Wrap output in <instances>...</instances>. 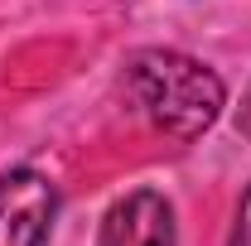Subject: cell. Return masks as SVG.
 Listing matches in <instances>:
<instances>
[{
    "label": "cell",
    "instance_id": "cell-1",
    "mask_svg": "<svg viewBox=\"0 0 251 246\" xmlns=\"http://www.w3.org/2000/svg\"><path fill=\"white\" fill-rule=\"evenodd\" d=\"M130 97L140 101V111L179 135V140H193L203 135L208 125L218 121L222 111V82L218 73H208L198 58H184V53H169V49H145L130 58Z\"/></svg>",
    "mask_w": 251,
    "mask_h": 246
},
{
    "label": "cell",
    "instance_id": "cell-2",
    "mask_svg": "<svg viewBox=\"0 0 251 246\" xmlns=\"http://www.w3.org/2000/svg\"><path fill=\"white\" fill-rule=\"evenodd\" d=\"M58 213V193L39 169H10L0 179V246H44Z\"/></svg>",
    "mask_w": 251,
    "mask_h": 246
},
{
    "label": "cell",
    "instance_id": "cell-3",
    "mask_svg": "<svg viewBox=\"0 0 251 246\" xmlns=\"http://www.w3.org/2000/svg\"><path fill=\"white\" fill-rule=\"evenodd\" d=\"M97 246H174V208L150 188L126 193L101 217Z\"/></svg>",
    "mask_w": 251,
    "mask_h": 246
},
{
    "label": "cell",
    "instance_id": "cell-4",
    "mask_svg": "<svg viewBox=\"0 0 251 246\" xmlns=\"http://www.w3.org/2000/svg\"><path fill=\"white\" fill-rule=\"evenodd\" d=\"M232 246H251V188H247V198H242L237 227H232Z\"/></svg>",
    "mask_w": 251,
    "mask_h": 246
}]
</instances>
